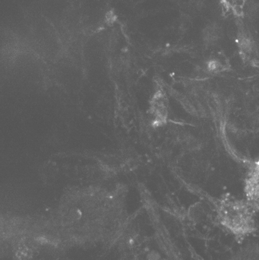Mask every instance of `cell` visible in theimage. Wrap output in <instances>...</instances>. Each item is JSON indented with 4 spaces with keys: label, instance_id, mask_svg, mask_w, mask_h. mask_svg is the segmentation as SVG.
<instances>
[{
    "label": "cell",
    "instance_id": "obj_1",
    "mask_svg": "<svg viewBox=\"0 0 259 260\" xmlns=\"http://www.w3.org/2000/svg\"><path fill=\"white\" fill-rule=\"evenodd\" d=\"M258 210L259 206L247 199L224 197L215 204V213L219 225L240 241L257 232L256 213Z\"/></svg>",
    "mask_w": 259,
    "mask_h": 260
},
{
    "label": "cell",
    "instance_id": "obj_2",
    "mask_svg": "<svg viewBox=\"0 0 259 260\" xmlns=\"http://www.w3.org/2000/svg\"><path fill=\"white\" fill-rule=\"evenodd\" d=\"M244 193L250 202L259 206V158L248 168L244 180Z\"/></svg>",
    "mask_w": 259,
    "mask_h": 260
},
{
    "label": "cell",
    "instance_id": "obj_3",
    "mask_svg": "<svg viewBox=\"0 0 259 260\" xmlns=\"http://www.w3.org/2000/svg\"><path fill=\"white\" fill-rule=\"evenodd\" d=\"M152 109L158 125L166 122L168 115V100L165 92L162 90L156 92L153 98Z\"/></svg>",
    "mask_w": 259,
    "mask_h": 260
},
{
    "label": "cell",
    "instance_id": "obj_4",
    "mask_svg": "<svg viewBox=\"0 0 259 260\" xmlns=\"http://www.w3.org/2000/svg\"><path fill=\"white\" fill-rule=\"evenodd\" d=\"M221 30L216 25H210L206 27L203 31L204 40L208 43L211 44L217 42L220 38Z\"/></svg>",
    "mask_w": 259,
    "mask_h": 260
}]
</instances>
